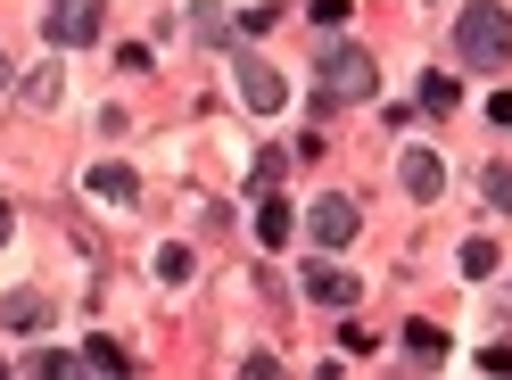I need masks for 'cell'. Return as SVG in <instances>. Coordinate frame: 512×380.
<instances>
[{
  "label": "cell",
  "instance_id": "1",
  "mask_svg": "<svg viewBox=\"0 0 512 380\" xmlns=\"http://www.w3.org/2000/svg\"><path fill=\"white\" fill-rule=\"evenodd\" d=\"M372 91H380L372 50L331 42V50H323V83H314V116H323V108H356V100H372Z\"/></svg>",
  "mask_w": 512,
  "mask_h": 380
},
{
  "label": "cell",
  "instance_id": "2",
  "mask_svg": "<svg viewBox=\"0 0 512 380\" xmlns=\"http://www.w3.org/2000/svg\"><path fill=\"white\" fill-rule=\"evenodd\" d=\"M455 58L463 67H504L512 58V9H496V0L455 9Z\"/></svg>",
  "mask_w": 512,
  "mask_h": 380
},
{
  "label": "cell",
  "instance_id": "3",
  "mask_svg": "<svg viewBox=\"0 0 512 380\" xmlns=\"http://www.w3.org/2000/svg\"><path fill=\"white\" fill-rule=\"evenodd\" d=\"M100 9H108V0H50V9H42L50 50H83V42H100Z\"/></svg>",
  "mask_w": 512,
  "mask_h": 380
},
{
  "label": "cell",
  "instance_id": "4",
  "mask_svg": "<svg viewBox=\"0 0 512 380\" xmlns=\"http://www.w3.org/2000/svg\"><path fill=\"white\" fill-rule=\"evenodd\" d=\"M356 199H339V190H323V199H314V215H306V232H314V248H347L356 240Z\"/></svg>",
  "mask_w": 512,
  "mask_h": 380
},
{
  "label": "cell",
  "instance_id": "5",
  "mask_svg": "<svg viewBox=\"0 0 512 380\" xmlns=\"http://www.w3.org/2000/svg\"><path fill=\"white\" fill-rule=\"evenodd\" d=\"M232 75H240V100H248V108H256V116H273V108H281V100H290V83H281V75H273V67H265V58H248V50H240V58H232Z\"/></svg>",
  "mask_w": 512,
  "mask_h": 380
},
{
  "label": "cell",
  "instance_id": "6",
  "mask_svg": "<svg viewBox=\"0 0 512 380\" xmlns=\"http://www.w3.org/2000/svg\"><path fill=\"white\" fill-rule=\"evenodd\" d=\"M306 298H314V306H331V314H347V306L364 298V281H356V273H339V265H323V257H314V265H306Z\"/></svg>",
  "mask_w": 512,
  "mask_h": 380
},
{
  "label": "cell",
  "instance_id": "7",
  "mask_svg": "<svg viewBox=\"0 0 512 380\" xmlns=\"http://www.w3.org/2000/svg\"><path fill=\"white\" fill-rule=\"evenodd\" d=\"M232 0H190V17H182V34L190 42H199V50H223V42H232Z\"/></svg>",
  "mask_w": 512,
  "mask_h": 380
},
{
  "label": "cell",
  "instance_id": "8",
  "mask_svg": "<svg viewBox=\"0 0 512 380\" xmlns=\"http://www.w3.org/2000/svg\"><path fill=\"white\" fill-rule=\"evenodd\" d=\"M397 182H405V199H438L446 190V166H438V149H405V166H397Z\"/></svg>",
  "mask_w": 512,
  "mask_h": 380
},
{
  "label": "cell",
  "instance_id": "9",
  "mask_svg": "<svg viewBox=\"0 0 512 380\" xmlns=\"http://www.w3.org/2000/svg\"><path fill=\"white\" fill-rule=\"evenodd\" d=\"M0 323H9V331H50V298L42 290H9V298H0Z\"/></svg>",
  "mask_w": 512,
  "mask_h": 380
},
{
  "label": "cell",
  "instance_id": "10",
  "mask_svg": "<svg viewBox=\"0 0 512 380\" xmlns=\"http://www.w3.org/2000/svg\"><path fill=\"white\" fill-rule=\"evenodd\" d=\"M405 364L438 372V364H446V331H438V323H405Z\"/></svg>",
  "mask_w": 512,
  "mask_h": 380
},
{
  "label": "cell",
  "instance_id": "11",
  "mask_svg": "<svg viewBox=\"0 0 512 380\" xmlns=\"http://www.w3.org/2000/svg\"><path fill=\"white\" fill-rule=\"evenodd\" d=\"M290 232H298V215H290V207H281V199H256V240H265V248H281Z\"/></svg>",
  "mask_w": 512,
  "mask_h": 380
},
{
  "label": "cell",
  "instance_id": "12",
  "mask_svg": "<svg viewBox=\"0 0 512 380\" xmlns=\"http://www.w3.org/2000/svg\"><path fill=\"white\" fill-rule=\"evenodd\" d=\"M67 100V75H58V58L50 67H34V83H25V108H58Z\"/></svg>",
  "mask_w": 512,
  "mask_h": 380
},
{
  "label": "cell",
  "instance_id": "13",
  "mask_svg": "<svg viewBox=\"0 0 512 380\" xmlns=\"http://www.w3.org/2000/svg\"><path fill=\"white\" fill-rule=\"evenodd\" d=\"M91 190H100V199H116V207H133V199H141V182L124 174V166H91Z\"/></svg>",
  "mask_w": 512,
  "mask_h": 380
},
{
  "label": "cell",
  "instance_id": "14",
  "mask_svg": "<svg viewBox=\"0 0 512 380\" xmlns=\"http://www.w3.org/2000/svg\"><path fill=\"white\" fill-rule=\"evenodd\" d=\"M75 372H124V347H108V339L75 347Z\"/></svg>",
  "mask_w": 512,
  "mask_h": 380
},
{
  "label": "cell",
  "instance_id": "15",
  "mask_svg": "<svg viewBox=\"0 0 512 380\" xmlns=\"http://www.w3.org/2000/svg\"><path fill=\"white\" fill-rule=\"evenodd\" d=\"M479 190H488L496 215H512V166H488V174H479Z\"/></svg>",
  "mask_w": 512,
  "mask_h": 380
},
{
  "label": "cell",
  "instance_id": "16",
  "mask_svg": "<svg viewBox=\"0 0 512 380\" xmlns=\"http://www.w3.org/2000/svg\"><path fill=\"white\" fill-rule=\"evenodd\" d=\"M347 9H356V0H314L306 17H314V34H339V25H347Z\"/></svg>",
  "mask_w": 512,
  "mask_h": 380
},
{
  "label": "cell",
  "instance_id": "17",
  "mask_svg": "<svg viewBox=\"0 0 512 380\" xmlns=\"http://www.w3.org/2000/svg\"><path fill=\"white\" fill-rule=\"evenodd\" d=\"M422 108L446 116V108H455V83H446V75H422Z\"/></svg>",
  "mask_w": 512,
  "mask_h": 380
},
{
  "label": "cell",
  "instance_id": "18",
  "mask_svg": "<svg viewBox=\"0 0 512 380\" xmlns=\"http://www.w3.org/2000/svg\"><path fill=\"white\" fill-rule=\"evenodd\" d=\"M463 273H471V281L496 273V248H488V240H463Z\"/></svg>",
  "mask_w": 512,
  "mask_h": 380
},
{
  "label": "cell",
  "instance_id": "19",
  "mask_svg": "<svg viewBox=\"0 0 512 380\" xmlns=\"http://www.w3.org/2000/svg\"><path fill=\"white\" fill-rule=\"evenodd\" d=\"M281 174H290V157H281V149H256V182H265V190H273Z\"/></svg>",
  "mask_w": 512,
  "mask_h": 380
},
{
  "label": "cell",
  "instance_id": "20",
  "mask_svg": "<svg viewBox=\"0 0 512 380\" xmlns=\"http://www.w3.org/2000/svg\"><path fill=\"white\" fill-rule=\"evenodd\" d=\"M488 116H496V124H512V91H496V100H488Z\"/></svg>",
  "mask_w": 512,
  "mask_h": 380
},
{
  "label": "cell",
  "instance_id": "21",
  "mask_svg": "<svg viewBox=\"0 0 512 380\" xmlns=\"http://www.w3.org/2000/svg\"><path fill=\"white\" fill-rule=\"evenodd\" d=\"M0 91H9V50H0Z\"/></svg>",
  "mask_w": 512,
  "mask_h": 380
},
{
  "label": "cell",
  "instance_id": "22",
  "mask_svg": "<svg viewBox=\"0 0 512 380\" xmlns=\"http://www.w3.org/2000/svg\"><path fill=\"white\" fill-rule=\"evenodd\" d=\"M0 240H9V207H0Z\"/></svg>",
  "mask_w": 512,
  "mask_h": 380
}]
</instances>
